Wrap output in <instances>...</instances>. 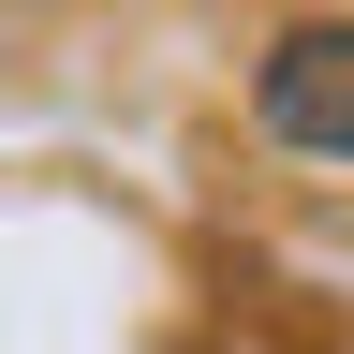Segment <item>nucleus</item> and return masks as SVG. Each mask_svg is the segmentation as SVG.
<instances>
[{
	"label": "nucleus",
	"instance_id": "nucleus-1",
	"mask_svg": "<svg viewBox=\"0 0 354 354\" xmlns=\"http://www.w3.org/2000/svg\"><path fill=\"white\" fill-rule=\"evenodd\" d=\"M251 104H266L281 148L354 162V30H281V44H266V74H251Z\"/></svg>",
	"mask_w": 354,
	"mask_h": 354
}]
</instances>
